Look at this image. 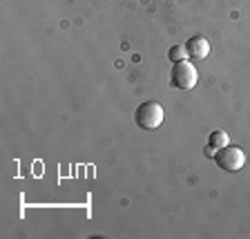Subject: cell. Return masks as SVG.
I'll return each mask as SVG.
<instances>
[{
  "label": "cell",
  "mask_w": 250,
  "mask_h": 239,
  "mask_svg": "<svg viewBox=\"0 0 250 239\" xmlns=\"http://www.w3.org/2000/svg\"><path fill=\"white\" fill-rule=\"evenodd\" d=\"M230 143V136L226 134L224 130H214L210 132V139H208V146L214 148V150H219V148H226Z\"/></svg>",
  "instance_id": "5b68a950"
},
{
  "label": "cell",
  "mask_w": 250,
  "mask_h": 239,
  "mask_svg": "<svg viewBox=\"0 0 250 239\" xmlns=\"http://www.w3.org/2000/svg\"><path fill=\"white\" fill-rule=\"evenodd\" d=\"M199 81V72L190 61L174 63V67L170 72V85L177 89H194Z\"/></svg>",
  "instance_id": "3957f363"
},
{
  "label": "cell",
  "mask_w": 250,
  "mask_h": 239,
  "mask_svg": "<svg viewBox=\"0 0 250 239\" xmlns=\"http://www.w3.org/2000/svg\"><path fill=\"white\" fill-rule=\"evenodd\" d=\"M167 58H170L172 63H181V61H188V49L186 45H172L170 52H167Z\"/></svg>",
  "instance_id": "8992f818"
},
{
  "label": "cell",
  "mask_w": 250,
  "mask_h": 239,
  "mask_svg": "<svg viewBox=\"0 0 250 239\" xmlns=\"http://www.w3.org/2000/svg\"><path fill=\"white\" fill-rule=\"evenodd\" d=\"M214 163L226 172H239L246 166V152L239 146H226L214 152Z\"/></svg>",
  "instance_id": "7a4b0ae2"
},
{
  "label": "cell",
  "mask_w": 250,
  "mask_h": 239,
  "mask_svg": "<svg viewBox=\"0 0 250 239\" xmlns=\"http://www.w3.org/2000/svg\"><path fill=\"white\" fill-rule=\"evenodd\" d=\"M186 49H188V56L190 58L203 61V58L210 54V43H208V38H203V36H190L186 43Z\"/></svg>",
  "instance_id": "277c9868"
},
{
  "label": "cell",
  "mask_w": 250,
  "mask_h": 239,
  "mask_svg": "<svg viewBox=\"0 0 250 239\" xmlns=\"http://www.w3.org/2000/svg\"><path fill=\"white\" fill-rule=\"evenodd\" d=\"M163 105L156 103V101H146L141 103L134 112V121L141 130H156L159 125H163Z\"/></svg>",
  "instance_id": "6da1fadb"
}]
</instances>
